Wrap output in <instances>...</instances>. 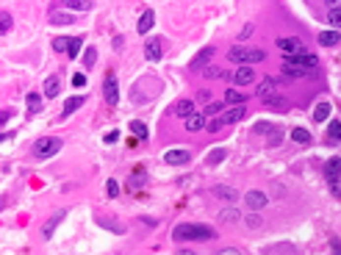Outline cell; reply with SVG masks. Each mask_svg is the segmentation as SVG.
Wrapping results in <instances>:
<instances>
[{"mask_svg": "<svg viewBox=\"0 0 341 255\" xmlns=\"http://www.w3.org/2000/svg\"><path fill=\"white\" fill-rule=\"evenodd\" d=\"M183 119H186V131H192V133H197V131H202V128H205V116L197 114V111H192V114L183 116Z\"/></svg>", "mask_w": 341, "mask_h": 255, "instance_id": "obj_20", "label": "cell"}, {"mask_svg": "<svg viewBox=\"0 0 341 255\" xmlns=\"http://www.w3.org/2000/svg\"><path fill=\"white\" fill-rule=\"evenodd\" d=\"M103 97H106L109 106H116V103H119V84H116L114 75H106V81H103Z\"/></svg>", "mask_w": 341, "mask_h": 255, "instance_id": "obj_8", "label": "cell"}, {"mask_svg": "<svg viewBox=\"0 0 341 255\" xmlns=\"http://www.w3.org/2000/svg\"><path fill=\"white\" fill-rule=\"evenodd\" d=\"M244 225H247L250 230H258V227H264V217L258 211H250L247 217H244Z\"/></svg>", "mask_w": 341, "mask_h": 255, "instance_id": "obj_31", "label": "cell"}, {"mask_svg": "<svg viewBox=\"0 0 341 255\" xmlns=\"http://www.w3.org/2000/svg\"><path fill=\"white\" fill-rule=\"evenodd\" d=\"M330 111H333L330 109V103L322 100L316 109H313V119H316V122H327V119H330Z\"/></svg>", "mask_w": 341, "mask_h": 255, "instance_id": "obj_27", "label": "cell"}, {"mask_svg": "<svg viewBox=\"0 0 341 255\" xmlns=\"http://www.w3.org/2000/svg\"><path fill=\"white\" fill-rule=\"evenodd\" d=\"M244 116H247V106H244V103H239V106H227V109H222L211 122H205V128H208V133H217V131H222V128H227V125L244 119Z\"/></svg>", "mask_w": 341, "mask_h": 255, "instance_id": "obj_2", "label": "cell"}, {"mask_svg": "<svg viewBox=\"0 0 341 255\" xmlns=\"http://www.w3.org/2000/svg\"><path fill=\"white\" fill-rule=\"evenodd\" d=\"M50 23H53V25H72V23H75V14L53 8V11H50Z\"/></svg>", "mask_w": 341, "mask_h": 255, "instance_id": "obj_23", "label": "cell"}, {"mask_svg": "<svg viewBox=\"0 0 341 255\" xmlns=\"http://www.w3.org/2000/svg\"><path fill=\"white\" fill-rule=\"evenodd\" d=\"M325 3H327V8H339L341 6V0H325Z\"/></svg>", "mask_w": 341, "mask_h": 255, "instance_id": "obj_55", "label": "cell"}, {"mask_svg": "<svg viewBox=\"0 0 341 255\" xmlns=\"http://www.w3.org/2000/svg\"><path fill=\"white\" fill-rule=\"evenodd\" d=\"M172 239L178 241H211L217 239V230L211 225H200V222H183L172 230Z\"/></svg>", "mask_w": 341, "mask_h": 255, "instance_id": "obj_1", "label": "cell"}, {"mask_svg": "<svg viewBox=\"0 0 341 255\" xmlns=\"http://www.w3.org/2000/svg\"><path fill=\"white\" fill-rule=\"evenodd\" d=\"M253 31H256V25H244V28H241V33H239V39H241V42H244V39H250V36H253Z\"/></svg>", "mask_w": 341, "mask_h": 255, "instance_id": "obj_50", "label": "cell"}, {"mask_svg": "<svg viewBox=\"0 0 341 255\" xmlns=\"http://www.w3.org/2000/svg\"><path fill=\"white\" fill-rule=\"evenodd\" d=\"M25 106H28V114H39V111H42V94H39V92H28Z\"/></svg>", "mask_w": 341, "mask_h": 255, "instance_id": "obj_26", "label": "cell"}, {"mask_svg": "<svg viewBox=\"0 0 341 255\" xmlns=\"http://www.w3.org/2000/svg\"><path fill=\"white\" fill-rule=\"evenodd\" d=\"M244 100H247V97L241 92H236V89H227L225 92V106H239V103H244Z\"/></svg>", "mask_w": 341, "mask_h": 255, "instance_id": "obj_35", "label": "cell"}, {"mask_svg": "<svg viewBox=\"0 0 341 255\" xmlns=\"http://www.w3.org/2000/svg\"><path fill=\"white\" fill-rule=\"evenodd\" d=\"M339 42H341V31H339V28H330V31L319 33V45H322V47H336Z\"/></svg>", "mask_w": 341, "mask_h": 255, "instance_id": "obj_18", "label": "cell"}, {"mask_svg": "<svg viewBox=\"0 0 341 255\" xmlns=\"http://www.w3.org/2000/svg\"><path fill=\"white\" fill-rule=\"evenodd\" d=\"M214 53H217V50H214L211 45H208V47H202L200 53H197V56L192 58V64H189V70H192V72H200L202 67H208V64L214 61Z\"/></svg>", "mask_w": 341, "mask_h": 255, "instance_id": "obj_9", "label": "cell"}, {"mask_svg": "<svg viewBox=\"0 0 341 255\" xmlns=\"http://www.w3.org/2000/svg\"><path fill=\"white\" fill-rule=\"evenodd\" d=\"M144 178H147L144 172H133V175H131V180H128V186H131V189H139V186L144 183Z\"/></svg>", "mask_w": 341, "mask_h": 255, "instance_id": "obj_43", "label": "cell"}, {"mask_svg": "<svg viewBox=\"0 0 341 255\" xmlns=\"http://www.w3.org/2000/svg\"><path fill=\"white\" fill-rule=\"evenodd\" d=\"M144 56H147V61H161V39L153 36L147 39V45H144Z\"/></svg>", "mask_w": 341, "mask_h": 255, "instance_id": "obj_15", "label": "cell"}, {"mask_svg": "<svg viewBox=\"0 0 341 255\" xmlns=\"http://www.w3.org/2000/svg\"><path fill=\"white\" fill-rule=\"evenodd\" d=\"M116 139H119V131H109V133H106V144H114Z\"/></svg>", "mask_w": 341, "mask_h": 255, "instance_id": "obj_52", "label": "cell"}, {"mask_svg": "<svg viewBox=\"0 0 341 255\" xmlns=\"http://www.w3.org/2000/svg\"><path fill=\"white\" fill-rule=\"evenodd\" d=\"M58 150H61V139L58 136H42V139L33 142V155L36 158H53Z\"/></svg>", "mask_w": 341, "mask_h": 255, "instance_id": "obj_4", "label": "cell"}, {"mask_svg": "<svg viewBox=\"0 0 341 255\" xmlns=\"http://www.w3.org/2000/svg\"><path fill=\"white\" fill-rule=\"evenodd\" d=\"M81 47H84V39H81V36L70 39V42H67V56H72V58H75V56L81 53Z\"/></svg>", "mask_w": 341, "mask_h": 255, "instance_id": "obj_39", "label": "cell"}, {"mask_svg": "<svg viewBox=\"0 0 341 255\" xmlns=\"http://www.w3.org/2000/svg\"><path fill=\"white\" fill-rule=\"evenodd\" d=\"M227 158V147H217V150H211L208 155H205V164L208 167H217V164H222Z\"/></svg>", "mask_w": 341, "mask_h": 255, "instance_id": "obj_24", "label": "cell"}, {"mask_svg": "<svg viewBox=\"0 0 341 255\" xmlns=\"http://www.w3.org/2000/svg\"><path fill=\"white\" fill-rule=\"evenodd\" d=\"M280 250H286V253H294V247H291V244H278V247H266L264 253H280Z\"/></svg>", "mask_w": 341, "mask_h": 255, "instance_id": "obj_49", "label": "cell"}, {"mask_svg": "<svg viewBox=\"0 0 341 255\" xmlns=\"http://www.w3.org/2000/svg\"><path fill=\"white\" fill-rule=\"evenodd\" d=\"M58 92H61V78L50 75L45 81V94H42V97H58Z\"/></svg>", "mask_w": 341, "mask_h": 255, "instance_id": "obj_21", "label": "cell"}, {"mask_svg": "<svg viewBox=\"0 0 341 255\" xmlns=\"http://www.w3.org/2000/svg\"><path fill=\"white\" fill-rule=\"evenodd\" d=\"M269 144H275V147H278V144H283V128H280V125H278V128H275V131L269 133Z\"/></svg>", "mask_w": 341, "mask_h": 255, "instance_id": "obj_44", "label": "cell"}, {"mask_svg": "<svg viewBox=\"0 0 341 255\" xmlns=\"http://www.w3.org/2000/svg\"><path fill=\"white\" fill-rule=\"evenodd\" d=\"M94 222L100 225V227H106V230H111V233H125V225L111 219V217H94Z\"/></svg>", "mask_w": 341, "mask_h": 255, "instance_id": "obj_22", "label": "cell"}, {"mask_svg": "<svg viewBox=\"0 0 341 255\" xmlns=\"http://www.w3.org/2000/svg\"><path fill=\"white\" fill-rule=\"evenodd\" d=\"M278 47L283 53H303L305 50V42L300 36H280L278 39Z\"/></svg>", "mask_w": 341, "mask_h": 255, "instance_id": "obj_11", "label": "cell"}, {"mask_svg": "<svg viewBox=\"0 0 341 255\" xmlns=\"http://www.w3.org/2000/svg\"><path fill=\"white\" fill-rule=\"evenodd\" d=\"M264 106H266V109H286V103L280 100V97H275V94H272V97H266Z\"/></svg>", "mask_w": 341, "mask_h": 255, "instance_id": "obj_45", "label": "cell"}, {"mask_svg": "<svg viewBox=\"0 0 341 255\" xmlns=\"http://www.w3.org/2000/svg\"><path fill=\"white\" fill-rule=\"evenodd\" d=\"M339 175H341V158H339V155H333V158L325 164V178H327V186H330V192H333V194L341 192Z\"/></svg>", "mask_w": 341, "mask_h": 255, "instance_id": "obj_6", "label": "cell"}, {"mask_svg": "<svg viewBox=\"0 0 341 255\" xmlns=\"http://www.w3.org/2000/svg\"><path fill=\"white\" fill-rule=\"evenodd\" d=\"M286 61L297 64V67L305 70L308 75H313V72L319 70V58L313 53H308V50H303V53H286Z\"/></svg>", "mask_w": 341, "mask_h": 255, "instance_id": "obj_5", "label": "cell"}, {"mask_svg": "<svg viewBox=\"0 0 341 255\" xmlns=\"http://www.w3.org/2000/svg\"><path fill=\"white\" fill-rule=\"evenodd\" d=\"M64 8H72V11H89L92 8V3L89 0H58Z\"/></svg>", "mask_w": 341, "mask_h": 255, "instance_id": "obj_29", "label": "cell"}, {"mask_svg": "<svg viewBox=\"0 0 341 255\" xmlns=\"http://www.w3.org/2000/svg\"><path fill=\"white\" fill-rule=\"evenodd\" d=\"M222 253H225V255H239L241 250H239V247H225V250H222Z\"/></svg>", "mask_w": 341, "mask_h": 255, "instance_id": "obj_54", "label": "cell"}, {"mask_svg": "<svg viewBox=\"0 0 341 255\" xmlns=\"http://www.w3.org/2000/svg\"><path fill=\"white\" fill-rule=\"evenodd\" d=\"M291 142H297V144H311V131L294 128V131H291Z\"/></svg>", "mask_w": 341, "mask_h": 255, "instance_id": "obj_33", "label": "cell"}, {"mask_svg": "<svg viewBox=\"0 0 341 255\" xmlns=\"http://www.w3.org/2000/svg\"><path fill=\"white\" fill-rule=\"evenodd\" d=\"M241 219V214H239V208H233V202H227L225 208L219 211V225H233V222H239Z\"/></svg>", "mask_w": 341, "mask_h": 255, "instance_id": "obj_17", "label": "cell"}, {"mask_svg": "<svg viewBox=\"0 0 341 255\" xmlns=\"http://www.w3.org/2000/svg\"><path fill=\"white\" fill-rule=\"evenodd\" d=\"M67 42H70L67 36H56L53 39V50L56 53H64V50H67Z\"/></svg>", "mask_w": 341, "mask_h": 255, "instance_id": "obj_46", "label": "cell"}, {"mask_svg": "<svg viewBox=\"0 0 341 255\" xmlns=\"http://www.w3.org/2000/svg\"><path fill=\"white\" fill-rule=\"evenodd\" d=\"M230 78H233V84L236 86H253V81H256V70H253V64H239Z\"/></svg>", "mask_w": 341, "mask_h": 255, "instance_id": "obj_7", "label": "cell"}, {"mask_svg": "<svg viewBox=\"0 0 341 255\" xmlns=\"http://www.w3.org/2000/svg\"><path fill=\"white\" fill-rule=\"evenodd\" d=\"M192 111H194V100H178V103H175V114H178L180 119L189 116Z\"/></svg>", "mask_w": 341, "mask_h": 255, "instance_id": "obj_32", "label": "cell"}, {"mask_svg": "<svg viewBox=\"0 0 341 255\" xmlns=\"http://www.w3.org/2000/svg\"><path fill=\"white\" fill-rule=\"evenodd\" d=\"M84 103H86V97H84V94H75V97H70V100L64 103V109H61V116H64V119H67V116H72V114H75L78 109H81V106H84Z\"/></svg>", "mask_w": 341, "mask_h": 255, "instance_id": "obj_19", "label": "cell"}, {"mask_svg": "<svg viewBox=\"0 0 341 255\" xmlns=\"http://www.w3.org/2000/svg\"><path fill=\"white\" fill-rule=\"evenodd\" d=\"M339 142H341V122L330 119V125H327V144H339Z\"/></svg>", "mask_w": 341, "mask_h": 255, "instance_id": "obj_25", "label": "cell"}, {"mask_svg": "<svg viewBox=\"0 0 341 255\" xmlns=\"http://www.w3.org/2000/svg\"><path fill=\"white\" fill-rule=\"evenodd\" d=\"M222 109H225V103H211V100H208V106H205V111H202V116H205V119H208V116H217Z\"/></svg>", "mask_w": 341, "mask_h": 255, "instance_id": "obj_41", "label": "cell"}, {"mask_svg": "<svg viewBox=\"0 0 341 255\" xmlns=\"http://www.w3.org/2000/svg\"><path fill=\"white\" fill-rule=\"evenodd\" d=\"M266 202H269V197H266L264 192H258V189H250V192L244 194V205H247L250 211H261V208H266Z\"/></svg>", "mask_w": 341, "mask_h": 255, "instance_id": "obj_10", "label": "cell"}, {"mask_svg": "<svg viewBox=\"0 0 341 255\" xmlns=\"http://www.w3.org/2000/svg\"><path fill=\"white\" fill-rule=\"evenodd\" d=\"M94 64H97V47H86L84 50V67L86 70H92Z\"/></svg>", "mask_w": 341, "mask_h": 255, "instance_id": "obj_37", "label": "cell"}, {"mask_svg": "<svg viewBox=\"0 0 341 255\" xmlns=\"http://www.w3.org/2000/svg\"><path fill=\"white\" fill-rule=\"evenodd\" d=\"M131 133H133V136H136V139H142V142H144V139H147V136H150L147 125H144V122H136V119H133V122H131Z\"/></svg>", "mask_w": 341, "mask_h": 255, "instance_id": "obj_34", "label": "cell"}, {"mask_svg": "<svg viewBox=\"0 0 341 255\" xmlns=\"http://www.w3.org/2000/svg\"><path fill=\"white\" fill-rule=\"evenodd\" d=\"M72 86H78V89H84V86H86V75H81V72H75V75H72Z\"/></svg>", "mask_w": 341, "mask_h": 255, "instance_id": "obj_48", "label": "cell"}, {"mask_svg": "<svg viewBox=\"0 0 341 255\" xmlns=\"http://www.w3.org/2000/svg\"><path fill=\"white\" fill-rule=\"evenodd\" d=\"M211 194H214V197H219V200H225V202H236L239 200V192H236V189H233V186H214V189H211Z\"/></svg>", "mask_w": 341, "mask_h": 255, "instance_id": "obj_14", "label": "cell"}, {"mask_svg": "<svg viewBox=\"0 0 341 255\" xmlns=\"http://www.w3.org/2000/svg\"><path fill=\"white\" fill-rule=\"evenodd\" d=\"M192 161V153L189 150H167L164 153V164H172V167H183V164Z\"/></svg>", "mask_w": 341, "mask_h": 255, "instance_id": "obj_12", "label": "cell"}, {"mask_svg": "<svg viewBox=\"0 0 341 255\" xmlns=\"http://www.w3.org/2000/svg\"><path fill=\"white\" fill-rule=\"evenodd\" d=\"M227 58H230L233 64H258L266 58V53L261 47H256V50H253V47H230Z\"/></svg>", "mask_w": 341, "mask_h": 255, "instance_id": "obj_3", "label": "cell"}, {"mask_svg": "<svg viewBox=\"0 0 341 255\" xmlns=\"http://www.w3.org/2000/svg\"><path fill=\"white\" fill-rule=\"evenodd\" d=\"M330 250H333V253H341V241L333 239V241H330Z\"/></svg>", "mask_w": 341, "mask_h": 255, "instance_id": "obj_53", "label": "cell"}, {"mask_svg": "<svg viewBox=\"0 0 341 255\" xmlns=\"http://www.w3.org/2000/svg\"><path fill=\"white\" fill-rule=\"evenodd\" d=\"M153 25H155V11H153V8H144L142 17H139V23H136V31L147 33V31H153Z\"/></svg>", "mask_w": 341, "mask_h": 255, "instance_id": "obj_16", "label": "cell"}, {"mask_svg": "<svg viewBox=\"0 0 341 255\" xmlns=\"http://www.w3.org/2000/svg\"><path fill=\"white\" fill-rule=\"evenodd\" d=\"M61 219H64V211H58L53 219H47L45 227H42V239H50V236H53V230H56V225L61 222Z\"/></svg>", "mask_w": 341, "mask_h": 255, "instance_id": "obj_28", "label": "cell"}, {"mask_svg": "<svg viewBox=\"0 0 341 255\" xmlns=\"http://www.w3.org/2000/svg\"><path fill=\"white\" fill-rule=\"evenodd\" d=\"M283 75H288V78H308V72L300 70L297 64H291V61H286V58H283Z\"/></svg>", "mask_w": 341, "mask_h": 255, "instance_id": "obj_30", "label": "cell"}, {"mask_svg": "<svg viewBox=\"0 0 341 255\" xmlns=\"http://www.w3.org/2000/svg\"><path fill=\"white\" fill-rule=\"evenodd\" d=\"M327 23H330V28H341V11L339 8H330V11H327Z\"/></svg>", "mask_w": 341, "mask_h": 255, "instance_id": "obj_42", "label": "cell"}, {"mask_svg": "<svg viewBox=\"0 0 341 255\" xmlns=\"http://www.w3.org/2000/svg\"><path fill=\"white\" fill-rule=\"evenodd\" d=\"M11 116H14V111H11V109H8V111H0V128H3V125H6Z\"/></svg>", "mask_w": 341, "mask_h": 255, "instance_id": "obj_51", "label": "cell"}, {"mask_svg": "<svg viewBox=\"0 0 341 255\" xmlns=\"http://www.w3.org/2000/svg\"><path fill=\"white\" fill-rule=\"evenodd\" d=\"M106 194H109V197H116V194H119V183H116L114 178H111L109 183H106Z\"/></svg>", "mask_w": 341, "mask_h": 255, "instance_id": "obj_47", "label": "cell"}, {"mask_svg": "<svg viewBox=\"0 0 341 255\" xmlns=\"http://www.w3.org/2000/svg\"><path fill=\"white\" fill-rule=\"evenodd\" d=\"M202 75L211 78V81H217V78H227V72L222 70V67H211L208 64V67H202Z\"/></svg>", "mask_w": 341, "mask_h": 255, "instance_id": "obj_38", "label": "cell"}, {"mask_svg": "<svg viewBox=\"0 0 341 255\" xmlns=\"http://www.w3.org/2000/svg\"><path fill=\"white\" fill-rule=\"evenodd\" d=\"M275 92H278V84H275V78H264V81H258V86H256V97L266 100V97H272Z\"/></svg>", "mask_w": 341, "mask_h": 255, "instance_id": "obj_13", "label": "cell"}, {"mask_svg": "<svg viewBox=\"0 0 341 255\" xmlns=\"http://www.w3.org/2000/svg\"><path fill=\"white\" fill-rule=\"evenodd\" d=\"M275 128H278L275 122H256L253 125V133H256V136H269Z\"/></svg>", "mask_w": 341, "mask_h": 255, "instance_id": "obj_36", "label": "cell"}, {"mask_svg": "<svg viewBox=\"0 0 341 255\" xmlns=\"http://www.w3.org/2000/svg\"><path fill=\"white\" fill-rule=\"evenodd\" d=\"M11 25H14L11 14H8V11H0V33H3V36H6L8 31H11Z\"/></svg>", "mask_w": 341, "mask_h": 255, "instance_id": "obj_40", "label": "cell"}]
</instances>
